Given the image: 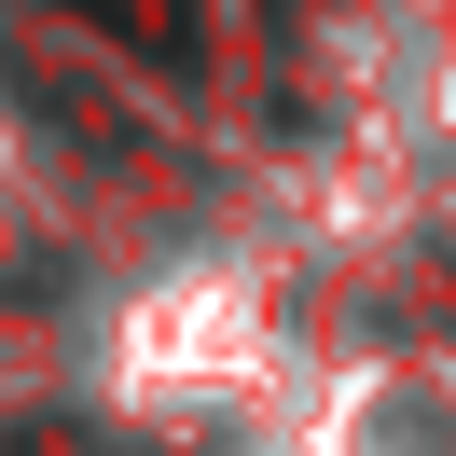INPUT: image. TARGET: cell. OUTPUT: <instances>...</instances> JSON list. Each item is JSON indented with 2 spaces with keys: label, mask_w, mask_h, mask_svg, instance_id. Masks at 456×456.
Returning <instances> with one entry per match:
<instances>
[{
  "label": "cell",
  "mask_w": 456,
  "mask_h": 456,
  "mask_svg": "<svg viewBox=\"0 0 456 456\" xmlns=\"http://www.w3.org/2000/svg\"><path fill=\"white\" fill-rule=\"evenodd\" d=\"M97 28H125L139 42V56H167V69H194V14H180V0H84Z\"/></svg>",
  "instance_id": "obj_1"
}]
</instances>
